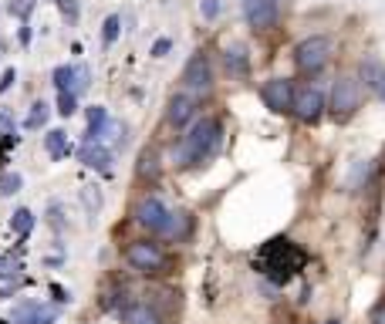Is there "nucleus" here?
<instances>
[{
    "label": "nucleus",
    "instance_id": "f257e3e1",
    "mask_svg": "<svg viewBox=\"0 0 385 324\" xmlns=\"http://www.w3.org/2000/svg\"><path fill=\"white\" fill-rule=\"evenodd\" d=\"M304 263H308V253L297 247L294 240H288V236H274V240H267V244L261 247L254 267H257L267 280L288 284L297 270H304Z\"/></svg>",
    "mask_w": 385,
    "mask_h": 324
},
{
    "label": "nucleus",
    "instance_id": "f03ea898",
    "mask_svg": "<svg viewBox=\"0 0 385 324\" xmlns=\"http://www.w3.org/2000/svg\"><path fill=\"white\" fill-rule=\"evenodd\" d=\"M220 145V122L213 119H200V122L189 128V136L179 145V166H200Z\"/></svg>",
    "mask_w": 385,
    "mask_h": 324
},
{
    "label": "nucleus",
    "instance_id": "7ed1b4c3",
    "mask_svg": "<svg viewBox=\"0 0 385 324\" xmlns=\"http://www.w3.org/2000/svg\"><path fill=\"white\" fill-rule=\"evenodd\" d=\"M335 54V41L324 37V34H314V37H304L301 44L294 47V61L301 71H321L324 64L331 61Z\"/></svg>",
    "mask_w": 385,
    "mask_h": 324
},
{
    "label": "nucleus",
    "instance_id": "20e7f679",
    "mask_svg": "<svg viewBox=\"0 0 385 324\" xmlns=\"http://www.w3.org/2000/svg\"><path fill=\"white\" fill-rule=\"evenodd\" d=\"M358 102H362V81L355 75H341L335 81V88H331V112L338 119H348L358 108Z\"/></svg>",
    "mask_w": 385,
    "mask_h": 324
},
{
    "label": "nucleus",
    "instance_id": "39448f33",
    "mask_svg": "<svg viewBox=\"0 0 385 324\" xmlns=\"http://www.w3.org/2000/svg\"><path fill=\"white\" fill-rule=\"evenodd\" d=\"M125 260L132 263L136 270H142V274H155V270L166 263V257H162V250L155 247V244L139 240V244H132V247L125 250Z\"/></svg>",
    "mask_w": 385,
    "mask_h": 324
},
{
    "label": "nucleus",
    "instance_id": "423d86ee",
    "mask_svg": "<svg viewBox=\"0 0 385 324\" xmlns=\"http://www.w3.org/2000/svg\"><path fill=\"white\" fill-rule=\"evenodd\" d=\"M261 98H263V105L271 108V112H278V115L291 112V98H294L291 81H288V78H271V81H263Z\"/></svg>",
    "mask_w": 385,
    "mask_h": 324
},
{
    "label": "nucleus",
    "instance_id": "0eeeda50",
    "mask_svg": "<svg viewBox=\"0 0 385 324\" xmlns=\"http://www.w3.org/2000/svg\"><path fill=\"white\" fill-rule=\"evenodd\" d=\"M291 108L301 122H318V115H321V108H324V98L314 85H304L301 92H294Z\"/></svg>",
    "mask_w": 385,
    "mask_h": 324
},
{
    "label": "nucleus",
    "instance_id": "6e6552de",
    "mask_svg": "<svg viewBox=\"0 0 385 324\" xmlns=\"http://www.w3.org/2000/svg\"><path fill=\"white\" fill-rule=\"evenodd\" d=\"M183 81H186V88H189L193 95H206L210 88H213L210 61H206L203 54H196V58H189V64H186V71H183Z\"/></svg>",
    "mask_w": 385,
    "mask_h": 324
},
{
    "label": "nucleus",
    "instance_id": "1a4fd4ad",
    "mask_svg": "<svg viewBox=\"0 0 385 324\" xmlns=\"http://www.w3.org/2000/svg\"><path fill=\"white\" fill-rule=\"evenodd\" d=\"M244 17L250 28L267 31L278 20V0H244Z\"/></svg>",
    "mask_w": 385,
    "mask_h": 324
},
{
    "label": "nucleus",
    "instance_id": "9d476101",
    "mask_svg": "<svg viewBox=\"0 0 385 324\" xmlns=\"http://www.w3.org/2000/svg\"><path fill=\"white\" fill-rule=\"evenodd\" d=\"M136 220H139L146 230L162 233L166 220H170V210L162 206V200H155V196H146V200H142L139 206H136Z\"/></svg>",
    "mask_w": 385,
    "mask_h": 324
},
{
    "label": "nucleus",
    "instance_id": "9b49d317",
    "mask_svg": "<svg viewBox=\"0 0 385 324\" xmlns=\"http://www.w3.org/2000/svg\"><path fill=\"white\" fill-rule=\"evenodd\" d=\"M58 321V308H51V304H17L14 308V324H54Z\"/></svg>",
    "mask_w": 385,
    "mask_h": 324
},
{
    "label": "nucleus",
    "instance_id": "f8f14e48",
    "mask_svg": "<svg viewBox=\"0 0 385 324\" xmlns=\"http://www.w3.org/2000/svg\"><path fill=\"white\" fill-rule=\"evenodd\" d=\"M78 159L85 162V166H92L98 172H112V152H108L105 145L98 139H88L81 149H78Z\"/></svg>",
    "mask_w": 385,
    "mask_h": 324
},
{
    "label": "nucleus",
    "instance_id": "ddd939ff",
    "mask_svg": "<svg viewBox=\"0 0 385 324\" xmlns=\"http://www.w3.org/2000/svg\"><path fill=\"white\" fill-rule=\"evenodd\" d=\"M362 81H365V88H372L385 102V64L379 58H365L362 61Z\"/></svg>",
    "mask_w": 385,
    "mask_h": 324
},
{
    "label": "nucleus",
    "instance_id": "4468645a",
    "mask_svg": "<svg viewBox=\"0 0 385 324\" xmlns=\"http://www.w3.org/2000/svg\"><path fill=\"white\" fill-rule=\"evenodd\" d=\"M189 119H193V98H189V95H176L170 102V122L176 125V128H183Z\"/></svg>",
    "mask_w": 385,
    "mask_h": 324
},
{
    "label": "nucleus",
    "instance_id": "2eb2a0df",
    "mask_svg": "<svg viewBox=\"0 0 385 324\" xmlns=\"http://www.w3.org/2000/svg\"><path fill=\"white\" fill-rule=\"evenodd\" d=\"M223 61H227V71H230V75H247V68H250V61H247V47H244V44L227 47Z\"/></svg>",
    "mask_w": 385,
    "mask_h": 324
},
{
    "label": "nucleus",
    "instance_id": "dca6fc26",
    "mask_svg": "<svg viewBox=\"0 0 385 324\" xmlns=\"http://www.w3.org/2000/svg\"><path fill=\"white\" fill-rule=\"evenodd\" d=\"M45 145H47V152H51V159H64V155L71 152V149H68V132H61V128L47 132Z\"/></svg>",
    "mask_w": 385,
    "mask_h": 324
},
{
    "label": "nucleus",
    "instance_id": "f3484780",
    "mask_svg": "<svg viewBox=\"0 0 385 324\" xmlns=\"http://www.w3.org/2000/svg\"><path fill=\"white\" fill-rule=\"evenodd\" d=\"M125 324H162L159 321V314L153 308H146V304H132V308L125 311Z\"/></svg>",
    "mask_w": 385,
    "mask_h": 324
},
{
    "label": "nucleus",
    "instance_id": "a211bd4d",
    "mask_svg": "<svg viewBox=\"0 0 385 324\" xmlns=\"http://www.w3.org/2000/svg\"><path fill=\"white\" fill-rule=\"evenodd\" d=\"M108 122V112L102 105H92L88 108V139H98V132H102V125Z\"/></svg>",
    "mask_w": 385,
    "mask_h": 324
},
{
    "label": "nucleus",
    "instance_id": "6ab92c4d",
    "mask_svg": "<svg viewBox=\"0 0 385 324\" xmlns=\"http://www.w3.org/2000/svg\"><path fill=\"white\" fill-rule=\"evenodd\" d=\"M11 227H14L17 236H28V233L34 230V213L31 210H17L14 220H11Z\"/></svg>",
    "mask_w": 385,
    "mask_h": 324
},
{
    "label": "nucleus",
    "instance_id": "aec40b11",
    "mask_svg": "<svg viewBox=\"0 0 385 324\" xmlns=\"http://www.w3.org/2000/svg\"><path fill=\"white\" fill-rule=\"evenodd\" d=\"M119 28H122V20H119V14L105 17V24H102V44L112 47L115 41H119Z\"/></svg>",
    "mask_w": 385,
    "mask_h": 324
},
{
    "label": "nucleus",
    "instance_id": "412c9836",
    "mask_svg": "<svg viewBox=\"0 0 385 324\" xmlns=\"http://www.w3.org/2000/svg\"><path fill=\"white\" fill-rule=\"evenodd\" d=\"M54 85H58V92H71V85H75V68H54Z\"/></svg>",
    "mask_w": 385,
    "mask_h": 324
},
{
    "label": "nucleus",
    "instance_id": "4be33fe9",
    "mask_svg": "<svg viewBox=\"0 0 385 324\" xmlns=\"http://www.w3.org/2000/svg\"><path fill=\"white\" fill-rule=\"evenodd\" d=\"M155 172H159V155L153 149H146L139 155V176H155Z\"/></svg>",
    "mask_w": 385,
    "mask_h": 324
},
{
    "label": "nucleus",
    "instance_id": "5701e85b",
    "mask_svg": "<svg viewBox=\"0 0 385 324\" xmlns=\"http://www.w3.org/2000/svg\"><path fill=\"white\" fill-rule=\"evenodd\" d=\"M45 122H47V105L45 102H34L31 115H28V128H41Z\"/></svg>",
    "mask_w": 385,
    "mask_h": 324
},
{
    "label": "nucleus",
    "instance_id": "b1692460",
    "mask_svg": "<svg viewBox=\"0 0 385 324\" xmlns=\"http://www.w3.org/2000/svg\"><path fill=\"white\" fill-rule=\"evenodd\" d=\"M17 189H20V176H17V172H4V176H0V193H4V196H14Z\"/></svg>",
    "mask_w": 385,
    "mask_h": 324
},
{
    "label": "nucleus",
    "instance_id": "393cba45",
    "mask_svg": "<svg viewBox=\"0 0 385 324\" xmlns=\"http://www.w3.org/2000/svg\"><path fill=\"white\" fill-rule=\"evenodd\" d=\"M34 4H37V0H11V14H14L17 20H28L34 11Z\"/></svg>",
    "mask_w": 385,
    "mask_h": 324
},
{
    "label": "nucleus",
    "instance_id": "a878e982",
    "mask_svg": "<svg viewBox=\"0 0 385 324\" xmlns=\"http://www.w3.org/2000/svg\"><path fill=\"white\" fill-rule=\"evenodd\" d=\"M75 105H78V95L75 92H61V98H58V112H61L64 119L75 115Z\"/></svg>",
    "mask_w": 385,
    "mask_h": 324
},
{
    "label": "nucleus",
    "instance_id": "bb28decb",
    "mask_svg": "<svg viewBox=\"0 0 385 324\" xmlns=\"http://www.w3.org/2000/svg\"><path fill=\"white\" fill-rule=\"evenodd\" d=\"M71 92L81 95V92H88V68L81 64V68H75V85H71Z\"/></svg>",
    "mask_w": 385,
    "mask_h": 324
},
{
    "label": "nucleus",
    "instance_id": "cd10ccee",
    "mask_svg": "<svg viewBox=\"0 0 385 324\" xmlns=\"http://www.w3.org/2000/svg\"><path fill=\"white\" fill-rule=\"evenodd\" d=\"M54 4L61 7L64 20H68V24H75V20H78V0H54Z\"/></svg>",
    "mask_w": 385,
    "mask_h": 324
},
{
    "label": "nucleus",
    "instance_id": "c85d7f7f",
    "mask_svg": "<svg viewBox=\"0 0 385 324\" xmlns=\"http://www.w3.org/2000/svg\"><path fill=\"white\" fill-rule=\"evenodd\" d=\"M17 270H20V263H17L14 257H0V277L4 280H11Z\"/></svg>",
    "mask_w": 385,
    "mask_h": 324
},
{
    "label": "nucleus",
    "instance_id": "c756f323",
    "mask_svg": "<svg viewBox=\"0 0 385 324\" xmlns=\"http://www.w3.org/2000/svg\"><path fill=\"white\" fill-rule=\"evenodd\" d=\"M170 47H172L170 37H159V41L153 44V58H166V54H170Z\"/></svg>",
    "mask_w": 385,
    "mask_h": 324
},
{
    "label": "nucleus",
    "instance_id": "7c9ffc66",
    "mask_svg": "<svg viewBox=\"0 0 385 324\" xmlns=\"http://www.w3.org/2000/svg\"><path fill=\"white\" fill-rule=\"evenodd\" d=\"M200 11L206 20H213V17L220 14V4H216V0H200Z\"/></svg>",
    "mask_w": 385,
    "mask_h": 324
},
{
    "label": "nucleus",
    "instance_id": "2f4dec72",
    "mask_svg": "<svg viewBox=\"0 0 385 324\" xmlns=\"http://www.w3.org/2000/svg\"><path fill=\"white\" fill-rule=\"evenodd\" d=\"M362 176H369V162H358V166H355V176H352L355 189H358V183H362Z\"/></svg>",
    "mask_w": 385,
    "mask_h": 324
},
{
    "label": "nucleus",
    "instance_id": "473e14b6",
    "mask_svg": "<svg viewBox=\"0 0 385 324\" xmlns=\"http://www.w3.org/2000/svg\"><path fill=\"white\" fill-rule=\"evenodd\" d=\"M11 81H14V68H7V71H4V78H0V92H7V88H11Z\"/></svg>",
    "mask_w": 385,
    "mask_h": 324
},
{
    "label": "nucleus",
    "instance_id": "72a5a7b5",
    "mask_svg": "<svg viewBox=\"0 0 385 324\" xmlns=\"http://www.w3.org/2000/svg\"><path fill=\"white\" fill-rule=\"evenodd\" d=\"M20 44H31V28H28V24L20 28Z\"/></svg>",
    "mask_w": 385,
    "mask_h": 324
},
{
    "label": "nucleus",
    "instance_id": "f704fd0d",
    "mask_svg": "<svg viewBox=\"0 0 385 324\" xmlns=\"http://www.w3.org/2000/svg\"><path fill=\"white\" fill-rule=\"evenodd\" d=\"M375 324H385V304L379 311H375Z\"/></svg>",
    "mask_w": 385,
    "mask_h": 324
},
{
    "label": "nucleus",
    "instance_id": "c9c22d12",
    "mask_svg": "<svg viewBox=\"0 0 385 324\" xmlns=\"http://www.w3.org/2000/svg\"><path fill=\"white\" fill-rule=\"evenodd\" d=\"M4 51H7V44H4V37H0V54H4Z\"/></svg>",
    "mask_w": 385,
    "mask_h": 324
},
{
    "label": "nucleus",
    "instance_id": "e433bc0d",
    "mask_svg": "<svg viewBox=\"0 0 385 324\" xmlns=\"http://www.w3.org/2000/svg\"><path fill=\"white\" fill-rule=\"evenodd\" d=\"M324 324H341V321H324Z\"/></svg>",
    "mask_w": 385,
    "mask_h": 324
},
{
    "label": "nucleus",
    "instance_id": "4c0bfd02",
    "mask_svg": "<svg viewBox=\"0 0 385 324\" xmlns=\"http://www.w3.org/2000/svg\"><path fill=\"white\" fill-rule=\"evenodd\" d=\"M0 324H7V321H0Z\"/></svg>",
    "mask_w": 385,
    "mask_h": 324
}]
</instances>
